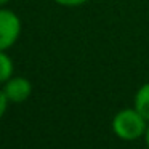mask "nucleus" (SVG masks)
<instances>
[{
	"label": "nucleus",
	"instance_id": "obj_1",
	"mask_svg": "<svg viewBox=\"0 0 149 149\" xmlns=\"http://www.w3.org/2000/svg\"><path fill=\"white\" fill-rule=\"evenodd\" d=\"M148 125L149 122L135 107H127L114 116L111 127L117 138L123 139V141H135V139L144 136Z\"/></svg>",
	"mask_w": 149,
	"mask_h": 149
},
{
	"label": "nucleus",
	"instance_id": "obj_2",
	"mask_svg": "<svg viewBox=\"0 0 149 149\" xmlns=\"http://www.w3.org/2000/svg\"><path fill=\"white\" fill-rule=\"evenodd\" d=\"M21 34V19L11 10L0 8V52L15 45Z\"/></svg>",
	"mask_w": 149,
	"mask_h": 149
},
{
	"label": "nucleus",
	"instance_id": "obj_3",
	"mask_svg": "<svg viewBox=\"0 0 149 149\" xmlns=\"http://www.w3.org/2000/svg\"><path fill=\"white\" fill-rule=\"evenodd\" d=\"M3 91L7 95L8 101H11V103H23L32 93V85L24 77H13L5 82Z\"/></svg>",
	"mask_w": 149,
	"mask_h": 149
},
{
	"label": "nucleus",
	"instance_id": "obj_4",
	"mask_svg": "<svg viewBox=\"0 0 149 149\" xmlns=\"http://www.w3.org/2000/svg\"><path fill=\"white\" fill-rule=\"evenodd\" d=\"M133 106L149 122V82H146L144 85L138 88V91L135 93Z\"/></svg>",
	"mask_w": 149,
	"mask_h": 149
},
{
	"label": "nucleus",
	"instance_id": "obj_5",
	"mask_svg": "<svg viewBox=\"0 0 149 149\" xmlns=\"http://www.w3.org/2000/svg\"><path fill=\"white\" fill-rule=\"evenodd\" d=\"M11 74H13V61L8 55L0 52V84L10 80Z\"/></svg>",
	"mask_w": 149,
	"mask_h": 149
},
{
	"label": "nucleus",
	"instance_id": "obj_6",
	"mask_svg": "<svg viewBox=\"0 0 149 149\" xmlns=\"http://www.w3.org/2000/svg\"><path fill=\"white\" fill-rule=\"evenodd\" d=\"M55 3L61 5V7H69V8H74V7H80V5L87 3L88 0H53Z\"/></svg>",
	"mask_w": 149,
	"mask_h": 149
},
{
	"label": "nucleus",
	"instance_id": "obj_7",
	"mask_svg": "<svg viewBox=\"0 0 149 149\" xmlns=\"http://www.w3.org/2000/svg\"><path fill=\"white\" fill-rule=\"evenodd\" d=\"M7 107H8V98H7V95H5V91L0 90V119L3 117Z\"/></svg>",
	"mask_w": 149,
	"mask_h": 149
},
{
	"label": "nucleus",
	"instance_id": "obj_8",
	"mask_svg": "<svg viewBox=\"0 0 149 149\" xmlns=\"http://www.w3.org/2000/svg\"><path fill=\"white\" fill-rule=\"evenodd\" d=\"M144 141H146V146H148V149H149V125H148V130H146V133H144Z\"/></svg>",
	"mask_w": 149,
	"mask_h": 149
},
{
	"label": "nucleus",
	"instance_id": "obj_9",
	"mask_svg": "<svg viewBox=\"0 0 149 149\" xmlns=\"http://www.w3.org/2000/svg\"><path fill=\"white\" fill-rule=\"evenodd\" d=\"M8 2H10V0H0V8H2V7H5V5L8 3Z\"/></svg>",
	"mask_w": 149,
	"mask_h": 149
}]
</instances>
